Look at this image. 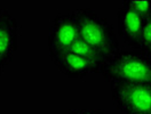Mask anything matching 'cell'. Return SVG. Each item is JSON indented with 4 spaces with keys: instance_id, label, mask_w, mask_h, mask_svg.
<instances>
[{
    "instance_id": "6da1fadb",
    "label": "cell",
    "mask_w": 151,
    "mask_h": 114,
    "mask_svg": "<svg viewBox=\"0 0 151 114\" xmlns=\"http://www.w3.org/2000/svg\"><path fill=\"white\" fill-rule=\"evenodd\" d=\"M76 10L79 39L99 50L106 59L120 51L119 40L109 21L92 7Z\"/></svg>"
},
{
    "instance_id": "7a4b0ae2",
    "label": "cell",
    "mask_w": 151,
    "mask_h": 114,
    "mask_svg": "<svg viewBox=\"0 0 151 114\" xmlns=\"http://www.w3.org/2000/svg\"><path fill=\"white\" fill-rule=\"evenodd\" d=\"M106 81L151 86V59L135 50H120L106 59L100 73Z\"/></svg>"
},
{
    "instance_id": "3957f363",
    "label": "cell",
    "mask_w": 151,
    "mask_h": 114,
    "mask_svg": "<svg viewBox=\"0 0 151 114\" xmlns=\"http://www.w3.org/2000/svg\"><path fill=\"white\" fill-rule=\"evenodd\" d=\"M111 95L120 114H151V86L111 82Z\"/></svg>"
},
{
    "instance_id": "277c9868",
    "label": "cell",
    "mask_w": 151,
    "mask_h": 114,
    "mask_svg": "<svg viewBox=\"0 0 151 114\" xmlns=\"http://www.w3.org/2000/svg\"><path fill=\"white\" fill-rule=\"evenodd\" d=\"M79 39V30L76 10L58 13L52 21L48 31V53L55 56L70 50Z\"/></svg>"
},
{
    "instance_id": "5b68a950",
    "label": "cell",
    "mask_w": 151,
    "mask_h": 114,
    "mask_svg": "<svg viewBox=\"0 0 151 114\" xmlns=\"http://www.w3.org/2000/svg\"><path fill=\"white\" fill-rule=\"evenodd\" d=\"M19 24L5 7L0 8V78L19 48Z\"/></svg>"
},
{
    "instance_id": "8992f818",
    "label": "cell",
    "mask_w": 151,
    "mask_h": 114,
    "mask_svg": "<svg viewBox=\"0 0 151 114\" xmlns=\"http://www.w3.org/2000/svg\"><path fill=\"white\" fill-rule=\"evenodd\" d=\"M144 19H143L132 8H129L124 1L122 7L117 11L118 34L124 43H126L133 50L137 49Z\"/></svg>"
},
{
    "instance_id": "52a82bcc",
    "label": "cell",
    "mask_w": 151,
    "mask_h": 114,
    "mask_svg": "<svg viewBox=\"0 0 151 114\" xmlns=\"http://www.w3.org/2000/svg\"><path fill=\"white\" fill-rule=\"evenodd\" d=\"M50 58L58 71L68 78L84 79L89 73H100L99 67L95 66L92 62L70 50Z\"/></svg>"
},
{
    "instance_id": "ba28073f",
    "label": "cell",
    "mask_w": 151,
    "mask_h": 114,
    "mask_svg": "<svg viewBox=\"0 0 151 114\" xmlns=\"http://www.w3.org/2000/svg\"><path fill=\"white\" fill-rule=\"evenodd\" d=\"M70 51L85 57L86 59L92 62L95 66L99 67V70H101V67L104 64V62L106 61V58L99 50H96L91 45L86 43L85 41H83L81 39H78L75 43L72 45V47L70 48Z\"/></svg>"
},
{
    "instance_id": "9c48e42d",
    "label": "cell",
    "mask_w": 151,
    "mask_h": 114,
    "mask_svg": "<svg viewBox=\"0 0 151 114\" xmlns=\"http://www.w3.org/2000/svg\"><path fill=\"white\" fill-rule=\"evenodd\" d=\"M135 51L141 53L151 59V16L144 19V24L139 40V46Z\"/></svg>"
},
{
    "instance_id": "30bf717a",
    "label": "cell",
    "mask_w": 151,
    "mask_h": 114,
    "mask_svg": "<svg viewBox=\"0 0 151 114\" xmlns=\"http://www.w3.org/2000/svg\"><path fill=\"white\" fill-rule=\"evenodd\" d=\"M124 2L143 19L151 16V0H125Z\"/></svg>"
},
{
    "instance_id": "8fae6325",
    "label": "cell",
    "mask_w": 151,
    "mask_h": 114,
    "mask_svg": "<svg viewBox=\"0 0 151 114\" xmlns=\"http://www.w3.org/2000/svg\"><path fill=\"white\" fill-rule=\"evenodd\" d=\"M66 114H104V112L97 108H79V110H70Z\"/></svg>"
},
{
    "instance_id": "7c38bea8",
    "label": "cell",
    "mask_w": 151,
    "mask_h": 114,
    "mask_svg": "<svg viewBox=\"0 0 151 114\" xmlns=\"http://www.w3.org/2000/svg\"><path fill=\"white\" fill-rule=\"evenodd\" d=\"M0 8H1V7H0Z\"/></svg>"
},
{
    "instance_id": "4fadbf2b",
    "label": "cell",
    "mask_w": 151,
    "mask_h": 114,
    "mask_svg": "<svg viewBox=\"0 0 151 114\" xmlns=\"http://www.w3.org/2000/svg\"><path fill=\"white\" fill-rule=\"evenodd\" d=\"M104 114H105V113H104Z\"/></svg>"
}]
</instances>
